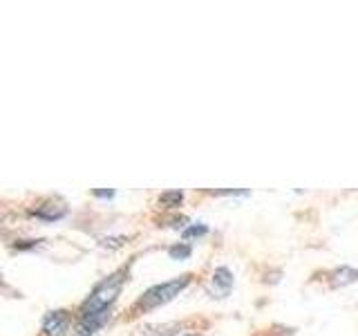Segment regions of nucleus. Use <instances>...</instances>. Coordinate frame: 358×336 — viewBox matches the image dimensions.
<instances>
[{
	"instance_id": "f257e3e1",
	"label": "nucleus",
	"mask_w": 358,
	"mask_h": 336,
	"mask_svg": "<svg viewBox=\"0 0 358 336\" xmlns=\"http://www.w3.org/2000/svg\"><path fill=\"white\" fill-rule=\"evenodd\" d=\"M134 258L126 265L117 267L115 272L103 276L99 283L90 289V294L81 300V305L76 307V316H90V314H103V312H115V305L121 296L123 287L128 285L130 272H132Z\"/></svg>"
},
{
	"instance_id": "f03ea898",
	"label": "nucleus",
	"mask_w": 358,
	"mask_h": 336,
	"mask_svg": "<svg viewBox=\"0 0 358 336\" xmlns=\"http://www.w3.org/2000/svg\"><path fill=\"white\" fill-rule=\"evenodd\" d=\"M195 280V274H182V276H175L171 280H164V283H157L152 287H148L143 291L141 296H137V300L132 302L128 307V321L137 318V316H143V314L148 312H155L159 307H166L168 302H173L179 294H184V291L193 285Z\"/></svg>"
},
{
	"instance_id": "7ed1b4c3",
	"label": "nucleus",
	"mask_w": 358,
	"mask_h": 336,
	"mask_svg": "<svg viewBox=\"0 0 358 336\" xmlns=\"http://www.w3.org/2000/svg\"><path fill=\"white\" fill-rule=\"evenodd\" d=\"M76 323V312L67 307H56L45 312L41 321V332L38 336H72Z\"/></svg>"
},
{
	"instance_id": "20e7f679",
	"label": "nucleus",
	"mask_w": 358,
	"mask_h": 336,
	"mask_svg": "<svg viewBox=\"0 0 358 336\" xmlns=\"http://www.w3.org/2000/svg\"><path fill=\"white\" fill-rule=\"evenodd\" d=\"M27 216L38 220V222H45V224H52V222H61L70 216V206H67V202L59 195H50V197H43L38 200L36 204L29 206Z\"/></svg>"
},
{
	"instance_id": "39448f33",
	"label": "nucleus",
	"mask_w": 358,
	"mask_h": 336,
	"mask_svg": "<svg viewBox=\"0 0 358 336\" xmlns=\"http://www.w3.org/2000/svg\"><path fill=\"white\" fill-rule=\"evenodd\" d=\"M235 287V274L227 265L215 267V272L210 274L208 283H206V291L210 298H227Z\"/></svg>"
},
{
	"instance_id": "423d86ee",
	"label": "nucleus",
	"mask_w": 358,
	"mask_h": 336,
	"mask_svg": "<svg viewBox=\"0 0 358 336\" xmlns=\"http://www.w3.org/2000/svg\"><path fill=\"white\" fill-rule=\"evenodd\" d=\"M190 321H166V323H145L134 336H182L190 330Z\"/></svg>"
},
{
	"instance_id": "0eeeda50",
	"label": "nucleus",
	"mask_w": 358,
	"mask_h": 336,
	"mask_svg": "<svg viewBox=\"0 0 358 336\" xmlns=\"http://www.w3.org/2000/svg\"><path fill=\"white\" fill-rule=\"evenodd\" d=\"M110 321H112V312L90 314V316H76L72 336H96Z\"/></svg>"
},
{
	"instance_id": "6e6552de",
	"label": "nucleus",
	"mask_w": 358,
	"mask_h": 336,
	"mask_svg": "<svg viewBox=\"0 0 358 336\" xmlns=\"http://www.w3.org/2000/svg\"><path fill=\"white\" fill-rule=\"evenodd\" d=\"M324 283H327L329 289L350 287V285L358 283V269H354V267H350V265L336 267V269H331V272L324 274Z\"/></svg>"
},
{
	"instance_id": "1a4fd4ad",
	"label": "nucleus",
	"mask_w": 358,
	"mask_h": 336,
	"mask_svg": "<svg viewBox=\"0 0 358 336\" xmlns=\"http://www.w3.org/2000/svg\"><path fill=\"white\" fill-rule=\"evenodd\" d=\"M184 200H186V193L182 188H171V190H164V193H159V197H157V206L164 209V211L175 213L179 206L184 204Z\"/></svg>"
},
{
	"instance_id": "9d476101",
	"label": "nucleus",
	"mask_w": 358,
	"mask_h": 336,
	"mask_svg": "<svg viewBox=\"0 0 358 336\" xmlns=\"http://www.w3.org/2000/svg\"><path fill=\"white\" fill-rule=\"evenodd\" d=\"M130 240H132V235H126V233H110V235H103V238H99V246H101V249H108V251H119Z\"/></svg>"
},
{
	"instance_id": "9b49d317",
	"label": "nucleus",
	"mask_w": 358,
	"mask_h": 336,
	"mask_svg": "<svg viewBox=\"0 0 358 336\" xmlns=\"http://www.w3.org/2000/svg\"><path fill=\"white\" fill-rule=\"evenodd\" d=\"M190 224V218L188 216H184V213H171V216L168 218H162L159 220V224H157V227H162V229H173V231H179L182 233L186 227Z\"/></svg>"
},
{
	"instance_id": "f8f14e48",
	"label": "nucleus",
	"mask_w": 358,
	"mask_h": 336,
	"mask_svg": "<svg viewBox=\"0 0 358 336\" xmlns=\"http://www.w3.org/2000/svg\"><path fill=\"white\" fill-rule=\"evenodd\" d=\"M45 242H48L45 238H16L14 242L9 244V249L16 251V253H29V251L41 249Z\"/></svg>"
},
{
	"instance_id": "ddd939ff",
	"label": "nucleus",
	"mask_w": 358,
	"mask_h": 336,
	"mask_svg": "<svg viewBox=\"0 0 358 336\" xmlns=\"http://www.w3.org/2000/svg\"><path fill=\"white\" fill-rule=\"evenodd\" d=\"M208 233H210L208 224H204V222H190L188 227H186L182 233H179V235H182V240H184V242H193V240L206 238Z\"/></svg>"
},
{
	"instance_id": "4468645a",
	"label": "nucleus",
	"mask_w": 358,
	"mask_h": 336,
	"mask_svg": "<svg viewBox=\"0 0 358 336\" xmlns=\"http://www.w3.org/2000/svg\"><path fill=\"white\" fill-rule=\"evenodd\" d=\"M166 253H168V258L171 260H188L190 255H193V244L190 242H173L171 246L166 249Z\"/></svg>"
},
{
	"instance_id": "2eb2a0df",
	"label": "nucleus",
	"mask_w": 358,
	"mask_h": 336,
	"mask_svg": "<svg viewBox=\"0 0 358 336\" xmlns=\"http://www.w3.org/2000/svg\"><path fill=\"white\" fill-rule=\"evenodd\" d=\"M204 193L210 197H249L251 190L249 188H210V190H204Z\"/></svg>"
},
{
	"instance_id": "dca6fc26",
	"label": "nucleus",
	"mask_w": 358,
	"mask_h": 336,
	"mask_svg": "<svg viewBox=\"0 0 358 336\" xmlns=\"http://www.w3.org/2000/svg\"><path fill=\"white\" fill-rule=\"evenodd\" d=\"M117 195L115 188H92V197L96 200H112Z\"/></svg>"
},
{
	"instance_id": "f3484780",
	"label": "nucleus",
	"mask_w": 358,
	"mask_h": 336,
	"mask_svg": "<svg viewBox=\"0 0 358 336\" xmlns=\"http://www.w3.org/2000/svg\"><path fill=\"white\" fill-rule=\"evenodd\" d=\"M199 336H201V334H199Z\"/></svg>"
}]
</instances>
